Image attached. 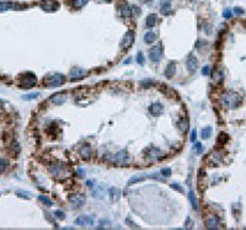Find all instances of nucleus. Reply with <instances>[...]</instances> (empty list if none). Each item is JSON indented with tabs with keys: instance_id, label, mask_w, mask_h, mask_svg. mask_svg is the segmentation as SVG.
Listing matches in <instances>:
<instances>
[{
	"instance_id": "f257e3e1",
	"label": "nucleus",
	"mask_w": 246,
	"mask_h": 230,
	"mask_svg": "<svg viewBox=\"0 0 246 230\" xmlns=\"http://www.w3.org/2000/svg\"><path fill=\"white\" fill-rule=\"evenodd\" d=\"M222 101L228 108H238L239 106L241 105V96L236 93H226L223 95Z\"/></svg>"
},
{
	"instance_id": "f03ea898",
	"label": "nucleus",
	"mask_w": 246,
	"mask_h": 230,
	"mask_svg": "<svg viewBox=\"0 0 246 230\" xmlns=\"http://www.w3.org/2000/svg\"><path fill=\"white\" fill-rule=\"evenodd\" d=\"M43 82L47 87H57V86H60L63 82H64V76L57 73V74L49 75Z\"/></svg>"
},
{
	"instance_id": "7ed1b4c3",
	"label": "nucleus",
	"mask_w": 246,
	"mask_h": 230,
	"mask_svg": "<svg viewBox=\"0 0 246 230\" xmlns=\"http://www.w3.org/2000/svg\"><path fill=\"white\" fill-rule=\"evenodd\" d=\"M49 171H51L53 176H56L57 178H64L67 175H69L67 166H64L63 164H54V165H52V166L49 167Z\"/></svg>"
},
{
	"instance_id": "20e7f679",
	"label": "nucleus",
	"mask_w": 246,
	"mask_h": 230,
	"mask_svg": "<svg viewBox=\"0 0 246 230\" xmlns=\"http://www.w3.org/2000/svg\"><path fill=\"white\" fill-rule=\"evenodd\" d=\"M36 75L32 74V73H26V74L22 76L21 82H20V86L24 87V89H30L36 84Z\"/></svg>"
},
{
	"instance_id": "39448f33",
	"label": "nucleus",
	"mask_w": 246,
	"mask_h": 230,
	"mask_svg": "<svg viewBox=\"0 0 246 230\" xmlns=\"http://www.w3.org/2000/svg\"><path fill=\"white\" fill-rule=\"evenodd\" d=\"M149 57H150V59H152L153 62L158 63L162 57V46L159 43L158 46H155V47H153L152 49H150V52H149Z\"/></svg>"
},
{
	"instance_id": "423d86ee",
	"label": "nucleus",
	"mask_w": 246,
	"mask_h": 230,
	"mask_svg": "<svg viewBox=\"0 0 246 230\" xmlns=\"http://www.w3.org/2000/svg\"><path fill=\"white\" fill-rule=\"evenodd\" d=\"M134 42V33L132 31H128L127 33L124 35V37H123L122 42H121V48L123 49H128L132 44Z\"/></svg>"
},
{
	"instance_id": "0eeeda50",
	"label": "nucleus",
	"mask_w": 246,
	"mask_h": 230,
	"mask_svg": "<svg viewBox=\"0 0 246 230\" xmlns=\"http://www.w3.org/2000/svg\"><path fill=\"white\" fill-rule=\"evenodd\" d=\"M69 201H70V203L75 207V208H80V207L84 206V203H85V196H83V195H74V196L69 197Z\"/></svg>"
},
{
	"instance_id": "6e6552de",
	"label": "nucleus",
	"mask_w": 246,
	"mask_h": 230,
	"mask_svg": "<svg viewBox=\"0 0 246 230\" xmlns=\"http://www.w3.org/2000/svg\"><path fill=\"white\" fill-rule=\"evenodd\" d=\"M88 73H86L85 69H81V68H73L71 71H70V79L71 80H79L81 78H84Z\"/></svg>"
},
{
	"instance_id": "1a4fd4ad",
	"label": "nucleus",
	"mask_w": 246,
	"mask_h": 230,
	"mask_svg": "<svg viewBox=\"0 0 246 230\" xmlns=\"http://www.w3.org/2000/svg\"><path fill=\"white\" fill-rule=\"evenodd\" d=\"M186 67H187L188 71H191V73H194L196 70H197V68H198V61L196 59V57L190 56L187 58V61H186Z\"/></svg>"
},
{
	"instance_id": "9d476101",
	"label": "nucleus",
	"mask_w": 246,
	"mask_h": 230,
	"mask_svg": "<svg viewBox=\"0 0 246 230\" xmlns=\"http://www.w3.org/2000/svg\"><path fill=\"white\" fill-rule=\"evenodd\" d=\"M76 225H83V227H86V225H92L94 224V217H90V215H81L78 219L75 220Z\"/></svg>"
},
{
	"instance_id": "9b49d317",
	"label": "nucleus",
	"mask_w": 246,
	"mask_h": 230,
	"mask_svg": "<svg viewBox=\"0 0 246 230\" xmlns=\"http://www.w3.org/2000/svg\"><path fill=\"white\" fill-rule=\"evenodd\" d=\"M149 112L152 113L154 117H159L164 112V106L158 103V102L153 103V105H150V107H149Z\"/></svg>"
},
{
	"instance_id": "f8f14e48",
	"label": "nucleus",
	"mask_w": 246,
	"mask_h": 230,
	"mask_svg": "<svg viewBox=\"0 0 246 230\" xmlns=\"http://www.w3.org/2000/svg\"><path fill=\"white\" fill-rule=\"evenodd\" d=\"M115 160L120 164H127L129 160V155L127 153V150H121L120 153H117L115 156Z\"/></svg>"
},
{
	"instance_id": "ddd939ff",
	"label": "nucleus",
	"mask_w": 246,
	"mask_h": 230,
	"mask_svg": "<svg viewBox=\"0 0 246 230\" xmlns=\"http://www.w3.org/2000/svg\"><path fill=\"white\" fill-rule=\"evenodd\" d=\"M41 7L46 11H56V9H58V4H54L53 0H44V1L41 4Z\"/></svg>"
},
{
	"instance_id": "4468645a",
	"label": "nucleus",
	"mask_w": 246,
	"mask_h": 230,
	"mask_svg": "<svg viewBox=\"0 0 246 230\" xmlns=\"http://www.w3.org/2000/svg\"><path fill=\"white\" fill-rule=\"evenodd\" d=\"M67 99V95L65 94H63V93H58V94H54L51 100H52V102L54 105H63L64 103V101Z\"/></svg>"
},
{
	"instance_id": "2eb2a0df",
	"label": "nucleus",
	"mask_w": 246,
	"mask_h": 230,
	"mask_svg": "<svg viewBox=\"0 0 246 230\" xmlns=\"http://www.w3.org/2000/svg\"><path fill=\"white\" fill-rule=\"evenodd\" d=\"M218 225H219V220H218L217 217H211L209 219H207V222H206V227L208 229H217Z\"/></svg>"
},
{
	"instance_id": "dca6fc26",
	"label": "nucleus",
	"mask_w": 246,
	"mask_h": 230,
	"mask_svg": "<svg viewBox=\"0 0 246 230\" xmlns=\"http://www.w3.org/2000/svg\"><path fill=\"white\" fill-rule=\"evenodd\" d=\"M21 6L19 4H12V3H0V11L10 10V9H20Z\"/></svg>"
},
{
	"instance_id": "f3484780",
	"label": "nucleus",
	"mask_w": 246,
	"mask_h": 230,
	"mask_svg": "<svg viewBox=\"0 0 246 230\" xmlns=\"http://www.w3.org/2000/svg\"><path fill=\"white\" fill-rule=\"evenodd\" d=\"M160 7H161V12L164 14V15L170 14V10H171V3H170V0H162Z\"/></svg>"
},
{
	"instance_id": "a211bd4d",
	"label": "nucleus",
	"mask_w": 246,
	"mask_h": 230,
	"mask_svg": "<svg viewBox=\"0 0 246 230\" xmlns=\"http://www.w3.org/2000/svg\"><path fill=\"white\" fill-rule=\"evenodd\" d=\"M175 71H176L175 64H174V63H170V64H169V65L166 67V69H165V75H166V78H172V75L175 74Z\"/></svg>"
},
{
	"instance_id": "6ab92c4d",
	"label": "nucleus",
	"mask_w": 246,
	"mask_h": 230,
	"mask_svg": "<svg viewBox=\"0 0 246 230\" xmlns=\"http://www.w3.org/2000/svg\"><path fill=\"white\" fill-rule=\"evenodd\" d=\"M110 197H111V201L116 202V201L121 197V192H120V190H118V188H116V187H112L111 190H110Z\"/></svg>"
},
{
	"instance_id": "aec40b11",
	"label": "nucleus",
	"mask_w": 246,
	"mask_h": 230,
	"mask_svg": "<svg viewBox=\"0 0 246 230\" xmlns=\"http://www.w3.org/2000/svg\"><path fill=\"white\" fill-rule=\"evenodd\" d=\"M188 199L191 202V204H192L193 209L194 210H198V203H197V199H196V196H194V192L193 191H190L188 192Z\"/></svg>"
},
{
	"instance_id": "412c9836",
	"label": "nucleus",
	"mask_w": 246,
	"mask_h": 230,
	"mask_svg": "<svg viewBox=\"0 0 246 230\" xmlns=\"http://www.w3.org/2000/svg\"><path fill=\"white\" fill-rule=\"evenodd\" d=\"M156 24V15L155 14H150L147 17V26L148 27H154Z\"/></svg>"
},
{
	"instance_id": "4be33fe9",
	"label": "nucleus",
	"mask_w": 246,
	"mask_h": 230,
	"mask_svg": "<svg viewBox=\"0 0 246 230\" xmlns=\"http://www.w3.org/2000/svg\"><path fill=\"white\" fill-rule=\"evenodd\" d=\"M156 39V35L155 33H153V32H148V33H145L144 36V41H145V43H153L154 41Z\"/></svg>"
},
{
	"instance_id": "5701e85b",
	"label": "nucleus",
	"mask_w": 246,
	"mask_h": 230,
	"mask_svg": "<svg viewBox=\"0 0 246 230\" xmlns=\"http://www.w3.org/2000/svg\"><path fill=\"white\" fill-rule=\"evenodd\" d=\"M211 134H212V128L211 127H206V128H203V129L201 131L202 139H208V138L211 137Z\"/></svg>"
},
{
	"instance_id": "b1692460",
	"label": "nucleus",
	"mask_w": 246,
	"mask_h": 230,
	"mask_svg": "<svg viewBox=\"0 0 246 230\" xmlns=\"http://www.w3.org/2000/svg\"><path fill=\"white\" fill-rule=\"evenodd\" d=\"M121 15H122L123 17H124V19H127V17H130V15H132V10H130V7H129L128 5H127V4L122 7Z\"/></svg>"
},
{
	"instance_id": "393cba45",
	"label": "nucleus",
	"mask_w": 246,
	"mask_h": 230,
	"mask_svg": "<svg viewBox=\"0 0 246 230\" xmlns=\"http://www.w3.org/2000/svg\"><path fill=\"white\" fill-rule=\"evenodd\" d=\"M80 153H81V155H83L84 159H90V156H91V149L89 148V146H83Z\"/></svg>"
},
{
	"instance_id": "a878e982",
	"label": "nucleus",
	"mask_w": 246,
	"mask_h": 230,
	"mask_svg": "<svg viewBox=\"0 0 246 230\" xmlns=\"http://www.w3.org/2000/svg\"><path fill=\"white\" fill-rule=\"evenodd\" d=\"M102 195H103V187H101V186L96 187V188H95V190L92 191V196L96 197V198H101Z\"/></svg>"
},
{
	"instance_id": "bb28decb",
	"label": "nucleus",
	"mask_w": 246,
	"mask_h": 230,
	"mask_svg": "<svg viewBox=\"0 0 246 230\" xmlns=\"http://www.w3.org/2000/svg\"><path fill=\"white\" fill-rule=\"evenodd\" d=\"M144 178H147L145 175H139V176H133L128 181V185H132V183H135V182H139V181H143Z\"/></svg>"
},
{
	"instance_id": "cd10ccee",
	"label": "nucleus",
	"mask_w": 246,
	"mask_h": 230,
	"mask_svg": "<svg viewBox=\"0 0 246 230\" xmlns=\"http://www.w3.org/2000/svg\"><path fill=\"white\" fill-rule=\"evenodd\" d=\"M9 166V160L6 159H0V172H4Z\"/></svg>"
},
{
	"instance_id": "c85d7f7f",
	"label": "nucleus",
	"mask_w": 246,
	"mask_h": 230,
	"mask_svg": "<svg viewBox=\"0 0 246 230\" xmlns=\"http://www.w3.org/2000/svg\"><path fill=\"white\" fill-rule=\"evenodd\" d=\"M16 195L19 197H21V198H27V199H30L31 197H32V195H31L30 192H26V191H17Z\"/></svg>"
},
{
	"instance_id": "c756f323",
	"label": "nucleus",
	"mask_w": 246,
	"mask_h": 230,
	"mask_svg": "<svg viewBox=\"0 0 246 230\" xmlns=\"http://www.w3.org/2000/svg\"><path fill=\"white\" fill-rule=\"evenodd\" d=\"M88 1L89 0H74V6L76 9H80V7H83L84 5H86Z\"/></svg>"
},
{
	"instance_id": "7c9ffc66",
	"label": "nucleus",
	"mask_w": 246,
	"mask_h": 230,
	"mask_svg": "<svg viewBox=\"0 0 246 230\" xmlns=\"http://www.w3.org/2000/svg\"><path fill=\"white\" fill-rule=\"evenodd\" d=\"M180 127H181L182 132H186V131H187V128H188V121H187V118H182V121H181V123H180Z\"/></svg>"
},
{
	"instance_id": "2f4dec72",
	"label": "nucleus",
	"mask_w": 246,
	"mask_h": 230,
	"mask_svg": "<svg viewBox=\"0 0 246 230\" xmlns=\"http://www.w3.org/2000/svg\"><path fill=\"white\" fill-rule=\"evenodd\" d=\"M39 201L42 202V203H44L47 207H51V206L53 204V203H52V201H49V199L47 198V197H44V196H39Z\"/></svg>"
},
{
	"instance_id": "473e14b6",
	"label": "nucleus",
	"mask_w": 246,
	"mask_h": 230,
	"mask_svg": "<svg viewBox=\"0 0 246 230\" xmlns=\"http://www.w3.org/2000/svg\"><path fill=\"white\" fill-rule=\"evenodd\" d=\"M39 96V93H32V94H29V95H25L24 97V100H33V99H36V97H38Z\"/></svg>"
},
{
	"instance_id": "72a5a7b5",
	"label": "nucleus",
	"mask_w": 246,
	"mask_h": 230,
	"mask_svg": "<svg viewBox=\"0 0 246 230\" xmlns=\"http://www.w3.org/2000/svg\"><path fill=\"white\" fill-rule=\"evenodd\" d=\"M137 63L140 64V65H143V64H144V56H143L142 52L137 53Z\"/></svg>"
},
{
	"instance_id": "f704fd0d",
	"label": "nucleus",
	"mask_w": 246,
	"mask_h": 230,
	"mask_svg": "<svg viewBox=\"0 0 246 230\" xmlns=\"http://www.w3.org/2000/svg\"><path fill=\"white\" fill-rule=\"evenodd\" d=\"M213 78H214V80H215V81H220V80H222V78H223L222 71L215 70V71L213 73Z\"/></svg>"
},
{
	"instance_id": "c9c22d12",
	"label": "nucleus",
	"mask_w": 246,
	"mask_h": 230,
	"mask_svg": "<svg viewBox=\"0 0 246 230\" xmlns=\"http://www.w3.org/2000/svg\"><path fill=\"white\" fill-rule=\"evenodd\" d=\"M161 175H162V177H170V175H171V169H162L161 170Z\"/></svg>"
},
{
	"instance_id": "e433bc0d",
	"label": "nucleus",
	"mask_w": 246,
	"mask_h": 230,
	"mask_svg": "<svg viewBox=\"0 0 246 230\" xmlns=\"http://www.w3.org/2000/svg\"><path fill=\"white\" fill-rule=\"evenodd\" d=\"M194 149H196V151H197L198 154H202L203 150H204V146H203L201 143H197V144L194 145Z\"/></svg>"
},
{
	"instance_id": "4c0bfd02",
	"label": "nucleus",
	"mask_w": 246,
	"mask_h": 230,
	"mask_svg": "<svg viewBox=\"0 0 246 230\" xmlns=\"http://www.w3.org/2000/svg\"><path fill=\"white\" fill-rule=\"evenodd\" d=\"M54 215H56L58 219H64V217H65V214L63 213L62 210H56V212H54Z\"/></svg>"
},
{
	"instance_id": "58836bf2",
	"label": "nucleus",
	"mask_w": 246,
	"mask_h": 230,
	"mask_svg": "<svg viewBox=\"0 0 246 230\" xmlns=\"http://www.w3.org/2000/svg\"><path fill=\"white\" fill-rule=\"evenodd\" d=\"M231 15H233V12H231V10H229V9H226V10H224V12H223V16H224L225 19H229V17H231Z\"/></svg>"
},
{
	"instance_id": "ea45409f",
	"label": "nucleus",
	"mask_w": 246,
	"mask_h": 230,
	"mask_svg": "<svg viewBox=\"0 0 246 230\" xmlns=\"http://www.w3.org/2000/svg\"><path fill=\"white\" fill-rule=\"evenodd\" d=\"M191 142H196V139H197V131L196 129H192V132H191Z\"/></svg>"
},
{
	"instance_id": "a19ab883",
	"label": "nucleus",
	"mask_w": 246,
	"mask_h": 230,
	"mask_svg": "<svg viewBox=\"0 0 246 230\" xmlns=\"http://www.w3.org/2000/svg\"><path fill=\"white\" fill-rule=\"evenodd\" d=\"M219 142H223V143H225V142H228V135L225 134V133H222V134H219V139H218Z\"/></svg>"
},
{
	"instance_id": "79ce46f5",
	"label": "nucleus",
	"mask_w": 246,
	"mask_h": 230,
	"mask_svg": "<svg viewBox=\"0 0 246 230\" xmlns=\"http://www.w3.org/2000/svg\"><path fill=\"white\" fill-rule=\"evenodd\" d=\"M234 12L236 14V15H243V14H244V9L236 6V7H234Z\"/></svg>"
},
{
	"instance_id": "37998d69",
	"label": "nucleus",
	"mask_w": 246,
	"mask_h": 230,
	"mask_svg": "<svg viewBox=\"0 0 246 230\" xmlns=\"http://www.w3.org/2000/svg\"><path fill=\"white\" fill-rule=\"evenodd\" d=\"M154 82L152 81V80H144V81H142V86L143 87H149L150 85H153Z\"/></svg>"
},
{
	"instance_id": "c03bdc74",
	"label": "nucleus",
	"mask_w": 246,
	"mask_h": 230,
	"mask_svg": "<svg viewBox=\"0 0 246 230\" xmlns=\"http://www.w3.org/2000/svg\"><path fill=\"white\" fill-rule=\"evenodd\" d=\"M171 187L174 188V190H177L179 192H183V188H181L179 185H177V183H171Z\"/></svg>"
},
{
	"instance_id": "a18cd8bd",
	"label": "nucleus",
	"mask_w": 246,
	"mask_h": 230,
	"mask_svg": "<svg viewBox=\"0 0 246 230\" xmlns=\"http://www.w3.org/2000/svg\"><path fill=\"white\" fill-rule=\"evenodd\" d=\"M209 73H211V69H209V67H204V68L202 69V74H203V75H208Z\"/></svg>"
},
{
	"instance_id": "49530a36",
	"label": "nucleus",
	"mask_w": 246,
	"mask_h": 230,
	"mask_svg": "<svg viewBox=\"0 0 246 230\" xmlns=\"http://www.w3.org/2000/svg\"><path fill=\"white\" fill-rule=\"evenodd\" d=\"M132 9H134V11H135V14H137V15H139V14H140V9H139L138 6H133Z\"/></svg>"
},
{
	"instance_id": "de8ad7c7",
	"label": "nucleus",
	"mask_w": 246,
	"mask_h": 230,
	"mask_svg": "<svg viewBox=\"0 0 246 230\" xmlns=\"http://www.w3.org/2000/svg\"><path fill=\"white\" fill-rule=\"evenodd\" d=\"M86 183H88V186H92V182H91V181H88Z\"/></svg>"
},
{
	"instance_id": "09e8293b",
	"label": "nucleus",
	"mask_w": 246,
	"mask_h": 230,
	"mask_svg": "<svg viewBox=\"0 0 246 230\" xmlns=\"http://www.w3.org/2000/svg\"><path fill=\"white\" fill-rule=\"evenodd\" d=\"M105 1H111V0H105Z\"/></svg>"
}]
</instances>
